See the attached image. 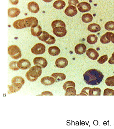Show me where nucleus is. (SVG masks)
<instances>
[{"instance_id": "a878e982", "label": "nucleus", "mask_w": 114, "mask_h": 129, "mask_svg": "<svg viewBox=\"0 0 114 129\" xmlns=\"http://www.w3.org/2000/svg\"><path fill=\"white\" fill-rule=\"evenodd\" d=\"M50 37V35L49 34L48 32L45 31H42V34H41L40 36H38V37L40 40L46 42L48 40Z\"/></svg>"}, {"instance_id": "f03ea898", "label": "nucleus", "mask_w": 114, "mask_h": 129, "mask_svg": "<svg viewBox=\"0 0 114 129\" xmlns=\"http://www.w3.org/2000/svg\"><path fill=\"white\" fill-rule=\"evenodd\" d=\"M38 19L33 17H30L22 19L16 21L13 23V26L17 29H21L23 28L31 27H34L38 25Z\"/></svg>"}, {"instance_id": "f257e3e1", "label": "nucleus", "mask_w": 114, "mask_h": 129, "mask_svg": "<svg viewBox=\"0 0 114 129\" xmlns=\"http://www.w3.org/2000/svg\"><path fill=\"white\" fill-rule=\"evenodd\" d=\"M85 83L89 85H98L102 82L104 75L100 71L92 69L89 70L83 75Z\"/></svg>"}, {"instance_id": "ddd939ff", "label": "nucleus", "mask_w": 114, "mask_h": 129, "mask_svg": "<svg viewBox=\"0 0 114 129\" xmlns=\"http://www.w3.org/2000/svg\"><path fill=\"white\" fill-rule=\"evenodd\" d=\"M86 55L89 58L93 60H97L99 56L98 52L94 48H90L86 50Z\"/></svg>"}, {"instance_id": "58836bf2", "label": "nucleus", "mask_w": 114, "mask_h": 129, "mask_svg": "<svg viewBox=\"0 0 114 129\" xmlns=\"http://www.w3.org/2000/svg\"><path fill=\"white\" fill-rule=\"evenodd\" d=\"M78 3H79V2L78 0H69L68 1V4L69 5V6H76Z\"/></svg>"}, {"instance_id": "412c9836", "label": "nucleus", "mask_w": 114, "mask_h": 129, "mask_svg": "<svg viewBox=\"0 0 114 129\" xmlns=\"http://www.w3.org/2000/svg\"><path fill=\"white\" fill-rule=\"evenodd\" d=\"M42 28L40 25H38L37 26L34 27H31V34L34 36H40L42 33Z\"/></svg>"}, {"instance_id": "5701e85b", "label": "nucleus", "mask_w": 114, "mask_h": 129, "mask_svg": "<svg viewBox=\"0 0 114 129\" xmlns=\"http://www.w3.org/2000/svg\"><path fill=\"white\" fill-rule=\"evenodd\" d=\"M66 3L62 0H57L53 4V6L57 10H62L65 7Z\"/></svg>"}, {"instance_id": "f704fd0d", "label": "nucleus", "mask_w": 114, "mask_h": 129, "mask_svg": "<svg viewBox=\"0 0 114 129\" xmlns=\"http://www.w3.org/2000/svg\"><path fill=\"white\" fill-rule=\"evenodd\" d=\"M108 56L107 55H104L102 56H101L98 59V62L101 64H103L105 62H106V61L108 60Z\"/></svg>"}, {"instance_id": "393cba45", "label": "nucleus", "mask_w": 114, "mask_h": 129, "mask_svg": "<svg viewBox=\"0 0 114 129\" xmlns=\"http://www.w3.org/2000/svg\"><path fill=\"white\" fill-rule=\"evenodd\" d=\"M101 93V89L98 87H94L90 90L89 91V95H100Z\"/></svg>"}, {"instance_id": "72a5a7b5", "label": "nucleus", "mask_w": 114, "mask_h": 129, "mask_svg": "<svg viewBox=\"0 0 114 129\" xmlns=\"http://www.w3.org/2000/svg\"><path fill=\"white\" fill-rule=\"evenodd\" d=\"M70 87H75V84L74 82L71 81H69L64 83L63 86V88L64 89V90H66L67 88Z\"/></svg>"}, {"instance_id": "7c9ffc66", "label": "nucleus", "mask_w": 114, "mask_h": 129, "mask_svg": "<svg viewBox=\"0 0 114 129\" xmlns=\"http://www.w3.org/2000/svg\"><path fill=\"white\" fill-rule=\"evenodd\" d=\"M104 27L106 30H114V22L113 21H109L106 23Z\"/></svg>"}, {"instance_id": "cd10ccee", "label": "nucleus", "mask_w": 114, "mask_h": 129, "mask_svg": "<svg viewBox=\"0 0 114 129\" xmlns=\"http://www.w3.org/2000/svg\"><path fill=\"white\" fill-rule=\"evenodd\" d=\"M51 26L53 29L57 27V26H62L64 27H66V25L64 22H63L62 20H56L54 21L51 23Z\"/></svg>"}, {"instance_id": "79ce46f5", "label": "nucleus", "mask_w": 114, "mask_h": 129, "mask_svg": "<svg viewBox=\"0 0 114 129\" xmlns=\"http://www.w3.org/2000/svg\"><path fill=\"white\" fill-rule=\"evenodd\" d=\"M110 41L112 42V43L114 44V34H113V35L112 36V37H111Z\"/></svg>"}, {"instance_id": "423d86ee", "label": "nucleus", "mask_w": 114, "mask_h": 129, "mask_svg": "<svg viewBox=\"0 0 114 129\" xmlns=\"http://www.w3.org/2000/svg\"><path fill=\"white\" fill-rule=\"evenodd\" d=\"M53 33L57 37H62L66 35L67 30L66 27L62 26H57L53 28Z\"/></svg>"}, {"instance_id": "0eeeda50", "label": "nucleus", "mask_w": 114, "mask_h": 129, "mask_svg": "<svg viewBox=\"0 0 114 129\" xmlns=\"http://www.w3.org/2000/svg\"><path fill=\"white\" fill-rule=\"evenodd\" d=\"M31 64L30 61L26 59H22L20 60L17 63V66L18 68L23 70H25L30 68L31 67Z\"/></svg>"}, {"instance_id": "c85d7f7f", "label": "nucleus", "mask_w": 114, "mask_h": 129, "mask_svg": "<svg viewBox=\"0 0 114 129\" xmlns=\"http://www.w3.org/2000/svg\"><path fill=\"white\" fill-rule=\"evenodd\" d=\"M65 95H76V90L74 87H69L66 89Z\"/></svg>"}, {"instance_id": "c9c22d12", "label": "nucleus", "mask_w": 114, "mask_h": 129, "mask_svg": "<svg viewBox=\"0 0 114 129\" xmlns=\"http://www.w3.org/2000/svg\"><path fill=\"white\" fill-rule=\"evenodd\" d=\"M104 95H114V90L110 88H106L104 90Z\"/></svg>"}, {"instance_id": "37998d69", "label": "nucleus", "mask_w": 114, "mask_h": 129, "mask_svg": "<svg viewBox=\"0 0 114 129\" xmlns=\"http://www.w3.org/2000/svg\"><path fill=\"white\" fill-rule=\"evenodd\" d=\"M53 0H43V1H44L46 2H52Z\"/></svg>"}, {"instance_id": "2eb2a0df", "label": "nucleus", "mask_w": 114, "mask_h": 129, "mask_svg": "<svg viewBox=\"0 0 114 129\" xmlns=\"http://www.w3.org/2000/svg\"><path fill=\"white\" fill-rule=\"evenodd\" d=\"M74 51L75 53L77 54H83L86 52V46L82 43L78 44L75 47Z\"/></svg>"}, {"instance_id": "dca6fc26", "label": "nucleus", "mask_w": 114, "mask_h": 129, "mask_svg": "<svg viewBox=\"0 0 114 129\" xmlns=\"http://www.w3.org/2000/svg\"><path fill=\"white\" fill-rule=\"evenodd\" d=\"M41 82L45 86H50L53 84L55 82V79L52 77L46 76L42 78Z\"/></svg>"}, {"instance_id": "473e14b6", "label": "nucleus", "mask_w": 114, "mask_h": 129, "mask_svg": "<svg viewBox=\"0 0 114 129\" xmlns=\"http://www.w3.org/2000/svg\"><path fill=\"white\" fill-rule=\"evenodd\" d=\"M18 62L16 61H11L9 64L10 68L13 71H17L19 70V69L18 68L17 66Z\"/></svg>"}, {"instance_id": "e433bc0d", "label": "nucleus", "mask_w": 114, "mask_h": 129, "mask_svg": "<svg viewBox=\"0 0 114 129\" xmlns=\"http://www.w3.org/2000/svg\"><path fill=\"white\" fill-rule=\"evenodd\" d=\"M90 89H91V88L88 87H84V88L82 89V90L81 91V92L80 94H79L78 95H89V91H90Z\"/></svg>"}, {"instance_id": "6ab92c4d", "label": "nucleus", "mask_w": 114, "mask_h": 129, "mask_svg": "<svg viewBox=\"0 0 114 129\" xmlns=\"http://www.w3.org/2000/svg\"><path fill=\"white\" fill-rule=\"evenodd\" d=\"M51 77L54 78L55 81L56 83L59 82L61 81L64 80L66 79V75L63 73H55L51 75Z\"/></svg>"}, {"instance_id": "4468645a", "label": "nucleus", "mask_w": 114, "mask_h": 129, "mask_svg": "<svg viewBox=\"0 0 114 129\" xmlns=\"http://www.w3.org/2000/svg\"><path fill=\"white\" fill-rule=\"evenodd\" d=\"M114 33L112 32H107L102 35L100 38V42L103 44H106L110 42L111 38Z\"/></svg>"}, {"instance_id": "c756f323", "label": "nucleus", "mask_w": 114, "mask_h": 129, "mask_svg": "<svg viewBox=\"0 0 114 129\" xmlns=\"http://www.w3.org/2000/svg\"><path fill=\"white\" fill-rule=\"evenodd\" d=\"M21 83L23 85L25 83L24 79L21 76H16L13 78L11 81V83Z\"/></svg>"}, {"instance_id": "9d476101", "label": "nucleus", "mask_w": 114, "mask_h": 129, "mask_svg": "<svg viewBox=\"0 0 114 129\" xmlns=\"http://www.w3.org/2000/svg\"><path fill=\"white\" fill-rule=\"evenodd\" d=\"M12 84V85H8V93L9 94L21 90L23 86L21 83H14Z\"/></svg>"}, {"instance_id": "9b49d317", "label": "nucleus", "mask_w": 114, "mask_h": 129, "mask_svg": "<svg viewBox=\"0 0 114 129\" xmlns=\"http://www.w3.org/2000/svg\"><path fill=\"white\" fill-rule=\"evenodd\" d=\"M55 66L59 68H64L67 67L68 64V61L66 58L59 57L55 61Z\"/></svg>"}, {"instance_id": "a211bd4d", "label": "nucleus", "mask_w": 114, "mask_h": 129, "mask_svg": "<svg viewBox=\"0 0 114 129\" xmlns=\"http://www.w3.org/2000/svg\"><path fill=\"white\" fill-rule=\"evenodd\" d=\"M20 10L18 8L13 7L9 9L8 10V16L11 18L17 17L20 14Z\"/></svg>"}, {"instance_id": "2f4dec72", "label": "nucleus", "mask_w": 114, "mask_h": 129, "mask_svg": "<svg viewBox=\"0 0 114 129\" xmlns=\"http://www.w3.org/2000/svg\"><path fill=\"white\" fill-rule=\"evenodd\" d=\"M105 83L107 86L114 87V76L108 77L105 80Z\"/></svg>"}, {"instance_id": "a19ab883", "label": "nucleus", "mask_w": 114, "mask_h": 129, "mask_svg": "<svg viewBox=\"0 0 114 129\" xmlns=\"http://www.w3.org/2000/svg\"><path fill=\"white\" fill-rule=\"evenodd\" d=\"M10 2L12 5H17L19 2V0H10Z\"/></svg>"}, {"instance_id": "6e6552de", "label": "nucleus", "mask_w": 114, "mask_h": 129, "mask_svg": "<svg viewBox=\"0 0 114 129\" xmlns=\"http://www.w3.org/2000/svg\"><path fill=\"white\" fill-rule=\"evenodd\" d=\"M33 62L35 65L39 66L42 68H45L48 64L46 59L42 57H36L34 58Z\"/></svg>"}, {"instance_id": "20e7f679", "label": "nucleus", "mask_w": 114, "mask_h": 129, "mask_svg": "<svg viewBox=\"0 0 114 129\" xmlns=\"http://www.w3.org/2000/svg\"><path fill=\"white\" fill-rule=\"evenodd\" d=\"M8 54L12 58L17 60L22 57V52L20 48L15 45H11L8 48Z\"/></svg>"}, {"instance_id": "f3484780", "label": "nucleus", "mask_w": 114, "mask_h": 129, "mask_svg": "<svg viewBox=\"0 0 114 129\" xmlns=\"http://www.w3.org/2000/svg\"><path fill=\"white\" fill-rule=\"evenodd\" d=\"M28 9L33 13H37L39 11V6L38 4L34 2H30L28 4Z\"/></svg>"}, {"instance_id": "4be33fe9", "label": "nucleus", "mask_w": 114, "mask_h": 129, "mask_svg": "<svg viewBox=\"0 0 114 129\" xmlns=\"http://www.w3.org/2000/svg\"><path fill=\"white\" fill-rule=\"evenodd\" d=\"M88 30L90 32L96 33L101 30V27L97 23H92L88 26Z\"/></svg>"}, {"instance_id": "7ed1b4c3", "label": "nucleus", "mask_w": 114, "mask_h": 129, "mask_svg": "<svg viewBox=\"0 0 114 129\" xmlns=\"http://www.w3.org/2000/svg\"><path fill=\"white\" fill-rule=\"evenodd\" d=\"M42 73V67L38 65L30 68V70L26 73V76L28 80L30 82H34L37 80Z\"/></svg>"}, {"instance_id": "bb28decb", "label": "nucleus", "mask_w": 114, "mask_h": 129, "mask_svg": "<svg viewBox=\"0 0 114 129\" xmlns=\"http://www.w3.org/2000/svg\"><path fill=\"white\" fill-rule=\"evenodd\" d=\"M82 20L83 22L85 23H89L92 21L93 20V16L90 14H85L82 17Z\"/></svg>"}, {"instance_id": "b1692460", "label": "nucleus", "mask_w": 114, "mask_h": 129, "mask_svg": "<svg viewBox=\"0 0 114 129\" xmlns=\"http://www.w3.org/2000/svg\"><path fill=\"white\" fill-rule=\"evenodd\" d=\"M97 40H98V37L95 35H90L87 37V42L89 44H94L97 42Z\"/></svg>"}, {"instance_id": "ea45409f", "label": "nucleus", "mask_w": 114, "mask_h": 129, "mask_svg": "<svg viewBox=\"0 0 114 129\" xmlns=\"http://www.w3.org/2000/svg\"><path fill=\"white\" fill-rule=\"evenodd\" d=\"M108 63L110 64H114V52L113 53L112 56L110 57V58L109 59Z\"/></svg>"}, {"instance_id": "f8f14e48", "label": "nucleus", "mask_w": 114, "mask_h": 129, "mask_svg": "<svg viewBox=\"0 0 114 129\" xmlns=\"http://www.w3.org/2000/svg\"><path fill=\"white\" fill-rule=\"evenodd\" d=\"M78 13L76 7L74 6H69L65 10V14L69 17H73Z\"/></svg>"}, {"instance_id": "1a4fd4ad", "label": "nucleus", "mask_w": 114, "mask_h": 129, "mask_svg": "<svg viewBox=\"0 0 114 129\" xmlns=\"http://www.w3.org/2000/svg\"><path fill=\"white\" fill-rule=\"evenodd\" d=\"M77 7L78 10L82 13L88 12L90 11L91 8L90 4L86 2H80L78 3Z\"/></svg>"}, {"instance_id": "aec40b11", "label": "nucleus", "mask_w": 114, "mask_h": 129, "mask_svg": "<svg viewBox=\"0 0 114 129\" xmlns=\"http://www.w3.org/2000/svg\"><path fill=\"white\" fill-rule=\"evenodd\" d=\"M61 51L58 47L51 46L48 49L49 53L52 56H56L59 54Z\"/></svg>"}, {"instance_id": "39448f33", "label": "nucleus", "mask_w": 114, "mask_h": 129, "mask_svg": "<svg viewBox=\"0 0 114 129\" xmlns=\"http://www.w3.org/2000/svg\"><path fill=\"white\" fill-rule=\"evenodd\" d=\"M31 51L34 54H42L46 51V46L42 43H38L31 48Z\"/></svg>"}, {"instance_id": "4c0bfd02", "label": "nucleus", "mask_w": 114, "mask_h": 129, "mask_svg": "<svg viewBox=\"0 0 114 129\" xmlns=\"http://www.w3.org/2000/svg\"><path fill=\"white\" fill-rule=\"evenodd\" d=\"M56 41V40L54 36H52L51 35H50V37L48 40L46 42V43L48 44H54Z\"/></svg>"}]
</instances>
